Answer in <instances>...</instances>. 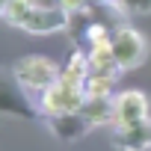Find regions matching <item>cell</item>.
<instances>
[{"label":"cell","mask_w":151,"mask_h":151,"mask_svg":"<svg viewBox=\"0 0 151 151\" xmlns=\"http://www.w3.org/2000/svg\"><path fill=\"white\" fill-rule=\"evenodd\" d=\"M0 116H15L24 122H33L42 116L39 101L30 98V89L15 77L12 65H0Z\"/></svg>","instance_id":"6da1fadb"},{"label":"cell","mask_w":151,"mask_h":151,"mask_svg":"<svg viewBox=\"0 0 151 151\" xmlns=\"http://www.w3.org/2000/svg\"><path fill=\"white\" fill-rule=\"evenodd\" d=\"M110 42H113V56H116V62H119L122 74H127V71L139 68V65L148 59V39H145L136 27H130L127 21H124V24H119V27L113 30Z\"/></svg>","instance_id":"7a4b0ae2"},{"label":"cell","mask_w":151,"mask_h":151,"mask_svg":"<svg viewBox=\"0 0 151 151\" xmlns=\"http://www.w3.org/2000/svg\"><path fill=\"white\" fill-rule=\"evenodd\" d=\"M12 71H15V77H18L30 92H39V95H42L47 86H53V83L59 80V71H62V68H59L53 59L42 56V53H27V56L15 59Z\"/></svg>","instance_id":"3957f363"},{"label":"cell","mask_w":151,"mask_h":151,"mask_svg":"<svg viewBox=\"0 0 151 151\" xmlns=\"http://www.w3.org/2000/svg\"><path fill=\"white\" fill-rule=\"evenodd\" d=\"M86 104V89L83 86H68L56 80L39 95V110L42 116H59V113H77Z\"/></svg>","instance_id":"277c9868"},{"label":"cell","mask_w":151,"mask_h":151,"mask_svg":"<svg viewBox=\"0 0 151 151\" xmlns=\"http://www.w3.org/2000/svg\"><path fill=\"white\" fill-rule=\"evenodd\" d=\"M45 124H47V130H50L59 142H65V145L80 142L89 130H95V124L83 116V110H77V113H59V116H45Z\"/></svg>","instance_id":"5b68a950"},{"label":"cell","mask_w":151,"mask_h":151,"mask_svg":"<svg viewBox=\"0 0 151 151\" xmlns=\"http://www.w3.org/2000/svg\"><path fill=\"white\" fill-rule=\"evenodd\" d=\"M151 119V110H148V98L145 92L139 89H124L116 95V124L113 127H130V124H139Z\"/></svg>","instance_id":"8992f818"},{"label":"cell","mask_w":151,"mask_h":151,"mask_svg":"<svg viewBox=\"0 0 151 151\" xmlns=\"http://www.w3.org/2000/svg\"><path fill=\"white\" fill-rule=\"evenodd\" d=\"M68 21H71V15L62 9V6H36L33 12H30V18H27V24H24V33H30V36H50V33H59V30H68Z\"/></svg>","instance_id":"52a82bcc"},{"label":"cell","mask_w":151,"mask_h":151,"mask_svg":"<svg viewBox=\"0 0 151 151\" xmlns=\"http://www.w3.org/2000/svg\"><path fill=\"white\" fill-rule=\"evenodd\" d=\"M113 142L119 151H151V119L130 127H113Z\"/></svg>","instance_id":"ba28073f"},{"label":"cell","mask_w":151,"mask_h":151,"mask_svg":"<svg viewBox=\"0 0 151 151\" xmlns=\"http://www.w3.org/2000/svg\"><path fill=\"white\" fill-rule=\"evenodd\" d=\"M83 116L101 127V124H116V95H101V98H86Z\"/></svg>","instance_id":"9c48e42d"},{"label":"cell","mask_w":151,"mask_h":151,"mask_svg":"<svg viewBox=\"0 0 151 151\" xmlns=\"http://www.w3.org/2000/svg\"><path fill=\"white\" fill-rule=\"evenodd\" d=\"M86 77H89V56H86V50H74L59 71V80L68 86H83Z\"/></svg>","instance_id":"30bf717a"},{"label":"cell","mask_w":151,"mask_h":151,"mask_svg":"<svg viewBox=\"0 0 151 151\" xmlns=\"http://www.w3.org/2000/svg\"><path fill=\"white\" fill-rule=\"evenodd\" d=\"M36 6H39L36 0H9V6H6V12H3V21H6L9 27L24 30V24H27V18H30V12H33Z\"/></svg>","instance_id":"8fae6325"},{"label":"cell","mask_w":151,"mask_h":151,"mask_svg":"<svg viewBox=\"0 0 151 151\" xmlns=\"http://www.w3.org/2000/svg\"><path fill=\"white\" fill-rule=\"evenodd\" d=\"M116 80L113 74H89L83 89H86V98H101V95H116Z\"/></svg>","instance_id":"7c38bea8"},{"label":"cell","mask_w":151,"mask_h":151,"mask_svg":"<svg viewBox=\"0 0 151 151\" xmlns=\"http://www.w3.org/2000/svg\"><path fill=\"white\" fill-rule=\"evenodd\" d=\"M119 3H122L130 15H145V12H151V0H119Z\"/></svg>","instance_id":"4fadbf2b"},{"label":"cell","mask_w":151,"mask_h":151,"mask_svg":"<svg viewBox=\"0 0 151 151\" xmlns=\"http://www.w3.org/2000/svg\"><path fill=\"white\" fill-rule=\"evenodd\" d=\"M89 3L92 0H56V6H62L68 15H74V12H83V9H89Z\"/></svg>","instance_id":"5bb4252c"},{"label":"cell","mask_w":151,"mask_h":151,"mask_svg":"<svg viewBox=\"0 0 151 151\" xmlns=\"http://www.w3.org/2000/svg\"><path fill=\"white\" fill-rule=\"evenodd\" d=\"M6 6H9V0H0V18H3V12H6Z\"/></svg>","instance_id":"9a60e30c"},{"label":"cell","mask_w":151,"mask_h":151,"mask_svg":"<svg viewBox=\"0 0 151 151\" xmlns=\"http://www.w3.org/2000/svg\"><path fill=\"white\" fill-rule=\"evenodd\" d=\"M92 3H110V0H92Z\"/></svg>","instance_id":"2e32d148"}]
</instances>
